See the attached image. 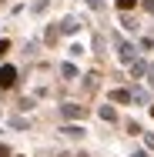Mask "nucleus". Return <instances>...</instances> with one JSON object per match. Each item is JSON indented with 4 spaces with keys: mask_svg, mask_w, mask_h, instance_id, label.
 I'll use <instances>...</instances> for the list:
<instances>
[{
    "mask_svg": "<svg viewBox=\"0 0 154 157\" xmlns=\"http://www.w3.org/2000/svg\"><path fill=\"white\" fill-rule=\"evenodd\" d=\"M17 80V70L14 67H0V87H10Z\"/></svg>",
    "mask_w": 154,
    "mask_h": 157,
    "instance_id": "obj_2",
    "label": "nucleus"
},
{
    "mask_svg": "<svg viewBox=\"0 0 154 157\" xmlns=\"http://www.w3.org/2000/svg\"><path fill=\"white\" fill-rule=\"evenodd\" d=\"M117 7H121V10H131V7H134V0H117Z\"/></svg>",
    "mask_w": 154,
    "mask_h": 157,
    "instance_id": "obj_10",
    "label": "nucleus"
},
{
    "mask_svg": "<svg viewBox=\"0 0 154 157\" xmlns=\"http://www.w3.org/2000/svg\"><path fill=\"white\" fill-rule=\"evenodd\" d=\"M57 157H74V154H57Z\"/></svg>",
    "mask_w": 154,
    "mask_h": 157,
    "instance_id": "obj_15",
    "label": "nucleus"
},
{
    "mask_svg": "<svg viewBox=\"0 0 154 157\" xmlns=\"http://www.w3.org/2000/svg\"><path fill=\"white\" fill-rule=\"evenodd\" d=\"M111 100H114V104H127V100H131V90L117 87V90H111Z\"/></svg>",
    "mask_w": 154,
    "mask_h": 157,
    "instance_id": "obj_3",
    "label": "nucleus"
},
{
    "mask_svg": "<svg viewBox=\"0 0 154 157\" xmlns=\"http://www.w3.org/2000/svg\"><path fill=\"white\" fill-rule=\"evenodd\" d=\"M148 77H151V84H154V63H151V67H148Z\"/></svg>",
    "mask_w": 154,
    "mask_h": 157,
    "instance_id": "obj_13",
    "label": "nucleus"
},
{
    "mask_svg": "<svg viewBox=\"0 0 154 157\" xmlns=\"http://www.w3.org/2000/svg\"><path fill=\"white\" fill-rule=\"evenodd\" d=\"M61 74L70 80V77H77V67H74V63H64V67H61Z\"/></svg>",
    "mask_w": 154,
    "mask_h": 157,
    "instance_id": "obj_8",
    "label": "nucleus"
},
{
    "mask_svg": "<svg viewBox=\"0 0 154 157\" xmlns=\"http://www.w3.org/2000/svg\"><path fill=\"white\" fill-rule=\"evenodd\" d=\"M61 130L67 134V137H84V127H81V124H64Z\"/></svg>",
    "mask_w": 154,
    "mask_h": 157,
    "instance_id": "obj_4",
    "label": "nucleus"
},
{
    "mask_svg": "<svg viewBox=\"0 0 154 157\" xmlns=\"http://www.w3.org/2000/svg\"><path fill=\"white\" fill-rule=\"evenodd\" d=\"M61 114L67 117V121H81V117H87V110H84V107H77V104H64Z\"/></svg>",
    "mask_w": 154,
    "mask_h": 157,
    "instance_id": "obj_1",
    "label": "nucleus"
},
{
    "mask_svg": "<svg viewBox=\"0 0 154 157\" xmlns=\"http://www.w3.org/2000/svg\"><path fill=\"white\" fill-rule=\"evenodd\" d=\"M0 3H7V0H0Z\"/></svg>",
    "mask_w": 154,
    "mask_h": 157,
    "instance_id": "obj_17",
    "label": "nucleus"
},
{
    "mask_svg": "<svg viewBox=\"0 0 154 157\" xmlns=\"http://www.w3.org/2000/svg\"><path fill=\"white\" fill-rule=\"evenodd\" d=\"M17 157H20V154H17Z\"/></svg>",
    "mask_w": 154,
    "mask_h": 157,
    "instance_id": "obj_18",
    "label": "nucleus"
},
{
    "mask_svg": "<svg viewBox=\"0 0 154 157\" xmlns=\"http://www.w3.org/2000/svg\"><path fill=\"white\" fill-rule=\"evenodd\" d=\"M7 50H10V44H7V40H0V57H3Z\"/></svg>",
    "mask_w": 154,
    "mask_h": 157,
    "instance_id": "obj_11",
    "label": "nucleus"
},
{
    "mask_svg": "<svg viewBox=\"0 0 154 157\" xmlns=\"http://www.w3.org/2000/svg\"><path fill=\"white\" fill-rule=\"evenodd\" d=\"M0 157H10V147L7 144H0Z\"/></svg>",
    "mask_w": 154,
    "mask_h": 157,
    "instance_id": "obj_12",
    "label": "nucleus"
},
{
    "mask_svg": "<svg viewBox=\"0 0 154 157\" xmlns=\"http://www.w3.org/2000/svg\"><path fill=\"white\" fill-rule=\"evenodd\" d=\"M74 157H87V154H74Z\"/></svg>",
    "mask_w": 154,
    "mask_h": 157,
    "instance_id": "obj_16",
    "label": "nucleus"
},
{
    "mask_svg": "<svg viewBox=\"0 0 154 157\" xmlns=\"http://www.w3.org/2000/svg\"><path fill=\"white\" fill-rule=\"evenodd\" d=\"M134 157H148V154H144V151H137V154H134Z\"/></svg>",
    "mask_w": 154,
    "mask_h": 157,
    "instance_id": "obj_14",
    "label": "nucleus"
},
{
    "mask_svg": "<svg viewBox=\"0 0 154 157\" xmlns=\"http://www.w3.org/2000/svg\"><path fill=\"white\" fill-rule=\"evenodd\" d=\"M131 74H134V77H144V74H148V63H144V60H134V63H131Z\"/></svg>",
    "mask_w": 154,
    "mask_h": 157,
    "instance_id": "obj_6",
    "label": "nucleus"
},
{
    "mask_svg": "<svg viewBox=\"0 0 154 157\" xmlns=\"http://www.w3.org/2000/svg\"><path fill=\"white\" fill-rule=\"evenodd\" d=\"M101 117H104V121H117V110H114V107H101Z\"/></svg>",
    "mask_w": 154,
    "mask_h": 157,
    "instance_id": "obj_7",
    "label": "nucleus"
},
{
    "mask_svg": "<svg viewBox=\"0 0 154 157\" xmlns=\"http://www.w3.org/2000/svg\"><path fill=\"white\" fill-rule=\"evenodd\" d=\"M117 54H121L124 63H134V47H131V44H121V50H117Z\"/></svg>",
    "mask_w": 154,
    "mask_h": 157,
    "instance_id": "obj_5",
    "label": "nucleus"
},
{
    "mask_svg": "<svg viewBox=\"0 0 154 157\" xmlns=\"http://www.w3.org/2000/svg\"><path fill=\"white\" fill-rule=\"evenodd\" d=\"M77 27H81V24H77L74 17H67V20H64V33H74V30H77Z\"/></svg>",
    "mask_w": 154,
    "mask_h": 157,
    "instance_id": "obj_9",
    "label": "nucleus"
}]
</instances>
